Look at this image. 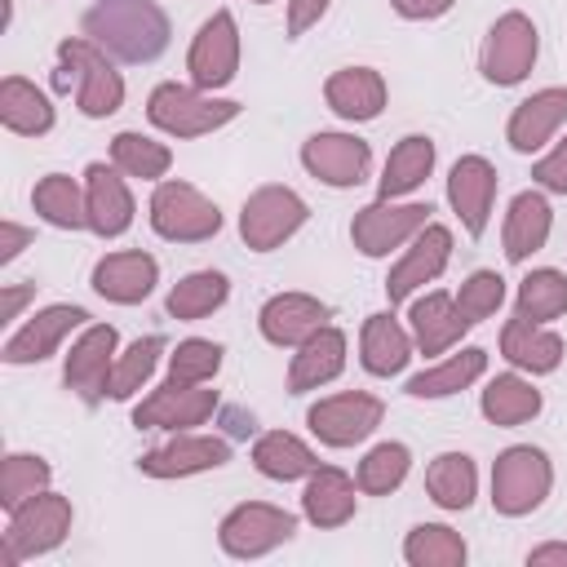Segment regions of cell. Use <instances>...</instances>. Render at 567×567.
Wrapping results in <instances>:
<instances>
[{"label": "cell", "mask_w": 567, "mask_h": 567, "mask_svg": "<svg viewBox=\"0 0 567 567\" xmlns=\"http://www.w3.org/2000/svg\"><path fill=\"white\" fill-rule=\"evenodd\" d=\"M80 27L120 62H155L168 49V13L155 0H93Z\"/></svg>", "instance_id": "obj_1"}, {"label": "cell", "mask_w": 567, "mask_h": 567, "mask_svg": "<svg viewBox=\"0 0 567 567\" xmlns=\"http://www.w3.org/2000/svg\"><path fill=\"white\" fill-rule=\"evenodd\" d=\"M75 80V106L89 115V120H106L124 106V80L120 71L111 66V53L97 49L89 35H66L58 40V71H53V84L58 89H71Z\"/></svg>", "instance_id": "obj_2"}, {"label": "cell", "mask_w": 567, "mask_h": 567, "mask_svg": "<svg viewBox=\"0 0 567 567\" xmlns=\"http://www.w3.org/2000/svg\"><path fill=\"white\" fill-rule=\"evenodd\" d=\"M244 106L239 102H226V97H208L204 89L195 84H177V80H164L151 89L146 97V115L159 133L168 137H204V133H217L221 124H230Z\"/></svg>", "instance_id": "obj_3"}, {"label": "cell", "mask_w": 567, "mask_h": 567, "mask_svg": "<svg viewBox=\"0 0 567 567\" xmlns=\"http://www.w3.org/2000/svg\"><path fill=\"white\" fill-rule=\"evenodd\" d=\"M66 532H71V501L44 487L40 496L22 501L9 514V527H4V540H0V567H18L22 558L58 549L66 540Z\"/></svg>", "instance_id": "obj_4"}, {"label": "cell", "mask_w": 567, "mask_h": 567, "mask_svg": "<svg viewBox=\"0 0 567 567\" xmlns=\"http://www.w3.org/2000/svg\"><path fill=\"white\" fill-rule=\"evenodd\" d=\"M549 487H554V465L532 443L505 447L496 456V465H492V505L505 518H523V514L540 509V501L549 496Z\"/></svg>", "instance_id": "obj_5"}, {"label": "cell", "mask_w": 567, "mask_h": 567, "mask_svg": "<svg viewBox=\"0 0 567 567\" xmlns=\"http://www.w3.org/2000/svg\"><path fill=\"white\" fill-rule=\"evenodd\" d=\"M151 226L159 239H173V244H204L221 230V213L213 199H204L190 182H159L155 195H151Z\"/></svg>", "instance_id": "obj_6"}, {"label": "cell", "mask_w": 567, "mask_h": 567, "mask_svg": "<svg viewBox=\"0 0 567 567\" xmlns=\"http://www.w3.org/2000/svg\"><path fill=\"white\" fill-rule=\"evenodd\" d=\"M310 208L297 190L288 186H257L248 199H244V213H239V235L252 252H270L279 248L284 239H292L301 226H306Z\"/></svg>", "instance_id": "obj_7"}, {"label": "cell", "mask_w": 567, "mask_h": 567, "mask_svg": "<svg viewBox=\"0 0 567 567\" xmlns=\"http://www.w3.org/2000/svg\"><path fill=\"white\" fill-rule=\"evenodd\" d=\"M297 532V518L284 509V505H270V501H244L235 505L221 527H217V540L230 558H261L270 549H279L284 540H292Z\"/></svg>", "instance_id": "obj_8"}, {"label": "cell", "mask_w": 567, "mask_h": 567, "mask_svg": "<svg viewBox=\"0 0 567 567\" xmlns=\"http://www.w3.org/2000/svg\"><path fill=\"white\" fill-rule=\"evenodd\" d=\"M430 204H399V199H372L368 208L354 213L350 221V239L363 257H390V248L412 244V235L421 226H430Z\"/></svg>", "instance_id": "obj_9"}, {"label": "cell", "mask_w": 567, "mask_h": 567, "mask_svg": "<svg viewBox=\"0 0 567 567\" xmlns=\"http://www.w3.org/2000/svg\"><path fill=\"white\" fill-rule=\"evenodd\" d=\"M385 416V403L377 394H363V390H346V394H328L319 399L310 412H306V425L315 430L319 443L328 447H354L363 443Z\"/></svg>", "instance_id": "obj_10"}, {"label": "cell", "mask_w": 567, "mask_h": 567, "mask_svg": "<svg viewBox=\"0 0 567 567\" xmlns=\"http://www.w3.org/2000/svg\"><path fill=\"white\" fill-rule=\"evenodd\" d=\"M532 62H536V27H532V18L518 13V9L514 13H501L492 22L487 40H483V58H478L483 80L509 89V84L527 80Z\"/></svg>", "instance_id": "obj_11"}, {"label": "cell", "mask_w": 567, "mask_h": 567, "mask_svg": "<svg viewBox=\"0 0 567 567\" xmlns=\"http://www.w3.org/2000/svg\"><path fill=\"white\" fill-rule=\"evenodd\" d=\"M186 71H190V84L204 89V93L235 80V71H239V27H235L230 9H217L195 31L190 53H186Z\"/></svg>", "instance_id": "obj_12"}, {"label": "cell", "mask_w": 567, "mask_h": 567, "mask_svg": "<svg viewBox=\"0 0 567 567\" xmlns=\"http://www.w3.org/2000/svg\"><path fill=\"white\" fill-rule=\"evenodd\" d=\"M447 257H452V230L439 226V221L421 226V230L412 235V244L403 248V257L394 261V270L385 275V297H390V306H403L416 288L434 284V279L447 270Z\"/></svg>", "instance_id": "obj_13"}, {"label": "cell", "mask_w": 567, "mask_h": 567, "mask_svg": "<svg viewBox=\"0 0 567 567\" xmlns=\"http://www.w3.org/2000/svg\"><path fill=\"white\" fill-rule=\"evenodd\" d=\"M115 346H120V332H115L111 323H89V328L75 337V346H71V354H66V363H62L66 390H75L89 408H93L97 399H106L111 368H115Z\"/></svg>", "instance_id": "obj_14"}, {"label": "cell", "mask_w": 567, "mask_h": 567, "mask_svg": "<svg viewBox=\"0 0 567 567\" xmlns=\"http://www.w3.org/2000/svg\"><path fill=\"white\" fill-rule=\"evenodd\" d=\"M213 412H217V390L164 381L159 390H151V394L133 408V425H137V430H173V434H182V430L204 425Z\"/></svg>", "instance_id": "obj_15"}, {"label": "cell", "mask_w": 567, "mask_h": 567, "mask_svg": "<svg viewBox=\"0 0 567 567\" xmlns=\"http://www.w3.org/2000/svg\"><path fill=\"white\" fill-rule=\"evenodd\" d=\"M301 164L323 186H359L372 168V151L354 133H315L301 142Z\"/></svg>", "instance_id": "obj_16"}, {"label": "cell", "mask_w": 567, "mask_h": 567, "mask_svg": "<svg viewBox=\"0 0 567 567\" xmlns=\"http://www.w3.org/2000/svg\"><path fill=\"white\" fill-rule=\"evenodd\" d=\"M230 461V443L217 439V434H173L164 447H151L137 470L151 474V478H186V474H204V470H217Z\"/></svg>", "instance_id": "obj_17"}, {"label": "cell", "mask_w": 567, "mask_h": 567, "mask_svg": "<svg viewBox=\"0 0 567 567\" xmlns=\"http://www.w3.org/2000/svg\"><path fill=\"white\" fill-rule=\"evenodd\" d=\"M447 199L465 226L470 239H478L487 230L492 217V199H496V168L483 155H461L447 173Z\"/></svg>", "instance_id": "obj_18"}, {"label": "cell", "mask_w": 567, "mask_h": 567, "mask_svg": "<svg viewBox=\"0 0 567 567\" xmlns=\"http://www.w3.org/2000/svg\"><path fill=\"white\" fill-rule=\"evenodd\" d=\"M84 208H89V230L97 239H115L133 226V195L115 164L84 168Z\"/></svg>", "instance_id": "obj_19"}, {"label": "cell", "mask_w": 567, "mask_h": 567, "mask_svg": "<svg viewBox=\"0 0 567 567\" xmlns=\"http://www.w3.org/2000/svg\"><path fill=\"white\" fill-rule=\"evenodd\" d=\"M84 310L80 306H44V310H35L9 341H4V363H40V359H49L75 328H84Z\"/></svg>", "instance_id": "obj_20"}, {"label": "cell", "mask_w": 567, "mask_h": 567, "mask_svg": "<svg viewBox=\"0 0 567 567\" xmlns=\"http://www.w3.org/2000/svg\"><path fill=\"white\" fill-rule=\"evenodd\" d=\"M159 279V266L151 252L142 248H124V252H106L97 266H93V292L115 301V306H137L151 297Z\"/></svg>", "instance_id": "obj_21"}, {"label": "cell", "mask_w": 567, "mask_h": 567, "mask_svg": "<svg viewBox=\"0 0 567 567\" xmlns=\"http://www.w3.org/2000/svg\"><path fill=\"white\" fill-rule=\"evenodd\" d=\"M328 323V306L310 292H275L261 315H257V328L270 346H301L306 337H315L319 328Z\"/></svg>", "instance_id": "obj_22"}, {"label": "cell", "mask_w": 567, "mask_h": 567, "mask_svg": "<svg viewBox=\"0 0 567 567\" xmlns=\"http://www.w3.org/2000/svg\"><path fill=\"white\" fill-rule=\"evenodd\" d=\"M567 124V89H540L532 97H523L505 124V137L518 155L540 151L558 128Z\"/></svg>", "instance_id": "obj_23"}, {"label": "cell", "mask_w": 567, "mask_h": 567, "mask_svg": "<svg viewBox=\"0 0 567 567\" xmlns=\"http://www.w3.org/2000/svg\"><path fill=\"white\" fill-rule=\"evenodd\" d=\"M346 368V332L341 328H319L315 337H306L288 363V390L292 394H306V390H319L328 381H337Z\"/></svg>", "instance_id": "obj_24"}, {"label": "cell", "mask_w": 567, "mask_h": 567, "mask_svg": "<svg viewBox=\"0 0 567 567\" xmlns=\"http://www.w3.org/2000/svg\"><path fill=\"white\" fill-rule=\"evenodd\" d=\"M354 487H359V483H354L346 470H337V465H315V470L306 474L301 514H306L315 527H341V523L354 518V505H359Z\"/></svg>", "instance_id": "obj_25"}, {"label": "cell", "mask_w": 567, "mask_h": 567, "mask_svg": "<svg viewBox=\"0 0 567 567\" xmlns=\"http://www.w3.org/2000/svg\"><path fill=\"white\" fill-rule=\"evenodd\" d=\"M323 102H328L341 120H350V124L377 120L381 106H385V80H381V71H372V66H341V71L328 75Z\"/></svg>", "instance_id": "obj_26"}, {"label": "cell", "mask_w": 567, "mask_h": 567, "mask_svg": "<svg viewBox=\"0 0 567 567\" xmlns=\"http://www.w3.org/2000/svg\"><path fill=\"white\" fill-rule=\"evenodd\" d=\"M408 319H412V341H416L421 354H443V350H452L461 341L465 328H474L461 315V306H456L452 292H425V297H416L412 310H408Z\"/></svg>", "instance_id": "obj_27"}, {"label": "cell", "mask_w": 567, "mask_h": 567, "mask_svg": "<svg viewBox=\"0 0 567 567\" xmlns=\"http://www.w3.org/2000/svg\"><path fill=\"white\" fill-rule=\"evenodd\" d=\"M563 337L558 332H549L545 323H527L523 315H514L505 328H501V354L514 363V368H523V372H532V377H545V372H554L558 363H563Z\"/></svg>", "instance_id": "obj_28"}, {"label": "cell", "mask_w": 567, "mask_h": 567, "mask_svg": "<svg viewBox=\"0 0 567 567\" xmlns=\"http://www.w3.org/2000/svg\"><path fill=\"white\" fill-rule=\"evenodd\" d=\"M416 341L412 332L394 319V315H368L363 319V332H359V359L372 377H394L408 368Z\"/></svg>", "instance_id": "obj_29"}, {"label": "cell", "mask_w": 567, "mask_h": 567, "mask_svg": "<svg viewBox=\"0 0 567 567\" xmlns=\"http://www.w3.org/2000/svg\"><path fill=\"white\" fill-rule=\"evenodd\" d=\"M549 226H554V213H549V199L540 190H523L509 199V213H505V257L509 261H527L532 252L545 248L549 239Z\"/></svg>", "instance_id": "obj_30"}, {"label": "cell", "mask_w": 567, "mask_h": 567, "mask_svg": "<svg viewBox=\"0 0 567 567\" xmlns=\"http://www.w3.org/2000/svg\"><path fill=\"white\" fill-rule=\"evenodd\" d=\"M0 124L18 137H40L53 128V102L22 75L0 80Z\"/></svg>", "instance_id": "obj_31"}, {"label": "cell", "mask_w": 567, "mask_h": 567, "mask_svg": "<svg viewBox=\"0 0 567 567\" xmlns=\"http://www.w3.org/2000/svg\"><path fill=\"white\" fill-rule=\"evenodd\" d=\"M434 168V142L421 137V133H408L390 155H385V168L377 177V199H399V195H412Z\"/></svg>", "instance_id": "obj_32"}, {"label": "cell", "mask_w": 567, "mask_h": 567, "mask_svg": "<svg viewBox=\"0 0 567 567\" xmlns=\"http://www.w3.org/2000/svg\"><path fill=\"white\" fill-rule=\"evenodd\" d=\"M483 372H487V350L465 346L461 354H447L443 363H434V368L416 372V377L408 381V394H412V399H447V394H456V390L474 385Z\"/></svg>", "instance_id": "obj_33"}, {"label": "cell", "mask_w": 567, "mask_h": 567, "mask_svg": "<svg viewBox=\"0 0 567 567\" xmlns=\"http://www.w3.org/2000/svg\"><path fill=\"white\" fill-rule=\"evenodd\" d=\"M478 408L492 425H523L540 412V390L532 381H523L518 372H501V377L487 381Z\"/></svg>", "instance_id": "obj_34"}, {"label": "cell", "mask_w": 567, "mask_h": 567, "mask_svg": "<svg viewBox=\"0 0 567 567\" xmlns=\"http://www.w3.org/2000/svg\"><path fill=\"white\" fill-rule=\"evenodd\" d=\"M252 465H257L266 478H275V483H292V478H306L319 461H315V452H310L297 434H288V430H266V434L252 443Z\"/></svg>", "instance_id": "obj_35"}, {"label": "cell", "mask_w": 567, "mask_h": 567, "mask_svg": "<svg viewBox=\"0 0 567 567\" xmlns=\"http://www.w3.org/2000/svg\"><path fill=\"white\" fill-rule=\"evenodd\" d=\"M425 492L434 505L443 509H470L474 505V492H478V470L465 452H443L430 461L425 470Z\"/></svg>", "instance_id": "obj_36"}, {"label": "cell", "mask_w": 567, "mask_h": 567, "mask_svg": "<svg viewBox=\"0 0 567 567\" xmlns=\"http://www.w3.org/2000/svg\"><path fill=\"white\" fill-rule=\"evenodd\" d=\"M31 204H35V213H40L49 226H58V230H80V226H89L84 190H80L75 177H66V173L40 177L35 190H31Z\"/></svg>", "instance_id": "obj_37"}, {"label": "cell", "mask_w": 567, "mask_h": 567, "mask_svg": "<svg viewBox=\"0 0 567 567\" xmlns=\"http://www.w3.org/2000/svg\"><path fill=\"white\" fill-rule=\"evenodd\" d=\"M514 315H523L527 323L563 319V315H567V275H563V270H549V266L527 270L523 284H518Z\"/></svg>", "instance_id": "obj_38"}, {"label": "cell", "mask_w": 567, "mask_h": 567, "mask_svg": "<svg viewBox=\"0 0 567 567\" xmlns=\"http://www.w3.org/2000/svg\"><path fill=\"white\" fill-rule=\"evenodd\" d=\"M111 164L124 177H142V182H164V173L173 168V151L155 137L142 133H115L111 137Z\"/></svg>", "instance_id": "obj_39"}, {"label": "cell", "mask_w": 567, "mask_h": 567, "mask_svg": "<svg viewBox=\"0 0 567 567\" xmlns=\"http://www.w3.org/2000/svg\"><path fill=\"white\" fill-rule=\"evenodd\" d=\"M226 292H230V284H226L221 270H195V275L173 284L164 306H168L173 319H204V315H213L226 301Z\"/></svg>", "instance_id": "obj_40"}, {"label": "cell", "mask_w": 567, "mask_h": 567, "mask_svg": "<svg viewBox=\"0 0 567 567\" xmlns=\"http://www.w3.org/2000/svg\"><path fill=\"white\" fill-rule=\"evenodd\" d=\"M465 554H470V549H465L461 532H452V527H443V523H421V527H412L408 540H403V558H408L412 567H461Z\"/></svg>", "instance_id": "obj_41"}, {"label": "cell", "mask_w": 567, "mask_h": 567, "mask_svg": "<svg viewBox=\"0 0 567 567\" xmlns=\"http://www.w3.org/2000/svg\"><path fill=\"white\" fill-rule=\"evenodd\" d=\"M49 474L53 470H49L44 456H35V452H9L4 465H0V505H4V514H13L22 501L40 496L49 487Z\"/></svg>", "instance_id": "obj_42"}, {"label": "cell", "mask_w": 567, "mask_h": 567, "mask_svg": "<svg viewBox=\"0 0 567 567\" xmlns=\"http://www.w3.org/2000/svg\"><path fill=\"white\" fill-rule=\"evenodd\" d=\"M159 354H164V337H137L124 354H115V368H111V385H106V394L111 399H133L146 381H151V372H155V363H159Z\"/></svg>", "instance_id": "obj_43"}, {"label": "cell", "mask_w": 567, "mask_h": 567, "mask_svg": "<svg viewBox=\"0 0 567 567\" xmlns=\"http://www.w3.org/2000/svg\"><path fill=\"white\" fill-rule=\"evenodd\" d=\"M408 470H412V452H408L403 443H377V447L359 461L354 483H359V492H368V496H390V492L408 478Z\"/></svg>", "instance_id": "obj_44"}, {"label": "cell", "mask_w": 567, "mask_h": 567, "mask_svg": "<svg viewBox=\"0 0 567 567\" xmlns=\"http://www.w3.org/2000/svg\"><path fill=\"white\" fill-rule=\"evenodd\" d=\"M221 346L217 341H204V337H186L177 341V350L168 354V381L177 385H208L221 368Z\"/></svg>", "instance_id": "obj_45"}, {"label": "cell", "mask_w": 567, "mask_h": 567, "mask_svg": "<svg viewBox=\"0 0 567 567\" xmlns=\"http://www.w3.org/2000/svg\"><path fill=\"white\" fill-rule=\"evenodd\" d=\"M501 301H505V279H501L496 270H474V275L461 284V292H456V306H461V315H465L470 323L496 315Z\"/></svg>", "instance_id": "obj_46"}, {"label": "cell", "mask_w": 567, "mask_h": 567, "mask_svg": "<svg viewBox=\"0 0 567 567\" xmlns=\"http://www.w3.org/2000/svg\"><path fill=\"white\" fill-rule=\"evenodd\" d=\"M532 177L545 186V190H558V195H567V137L545 155V159H536V168H532Z\"/></svg>", "instance_id": "obj_47"}, {"label": "cell", "mask_w": 567, "mask_h": 567, "mask_svg": "<svg viewBox=\"0 0 567 567\" xmlns=\"http://www.w3.org/2000/svg\"><path fill=\"white\" fill-rule=\"evenodd\" d=\"M328 13V0H288V35H306Z\"/></svg>", "instance_id": "obj_48"}, {"label": "cell", "mask_w": 567, "mask_h": 567, "mask_svg": "<svg viewBox=\"0 0 567 567\" xmlns=\"http://www.w3.org/2000/svg\"><path fill=\"white\" fill-rule=\"evenodd\" d=\"M456 0H390V9L408 22H430V18H443Z\"/></svg>", "instance_id": "obj_49"}, {"label": "cell", "mask_w": 567, "mask_h": 567, "mask_svg": "<svg viewBox=\"0 0 567 567\" xmlns=\"http://www.w3.org/2000/svg\"><path fill=\"white\" fill-rule=\"evenodd\" d=\"M31 297H35V284H4V288H0V319H4V323L18 319Z\"/></svg>", "instance_id": "obj_50"}, {"label": "cell", "mask_w": 567, "mask_h": 567, "mask_svg": "<svg viewBox=\"0 0 567 567\" xmlns=\"http://www.w3.org/2000/svg\"><path fill=\"white\" fill-rule=\"evenodd\" d=\"M31 244V230L18 221H0V261H13L22 248Z\"/></svg>", "instance_id": "obj_51"}, {"label": "cell", "mask_w": 567, "mask_h": 567, "mask_svg": "<svg viewBox=\"0 0 567 567\" xmlns=\"http://www.w3.org/2000/svg\"><path fill=\"white\" fill-rule=\"evenodd\" d=\"M527 567H567V545L554 540V545H536L527 554Z\"/></svg>", "instance_id": "obj_52"}, {"label": "cell", "mask_w": 567, "mask_h": 567, "mask_svg": "<svg viewBox=\"0 0 567 567\" xmlns=\"http://www.w3.org/2000/svg\"><path fill=\"white\" fill-rule=\"evenodd\" d=\"M252 4H270V0H252Z\"/></svg>", "instance_id": "obj_53"}]
</instances>
